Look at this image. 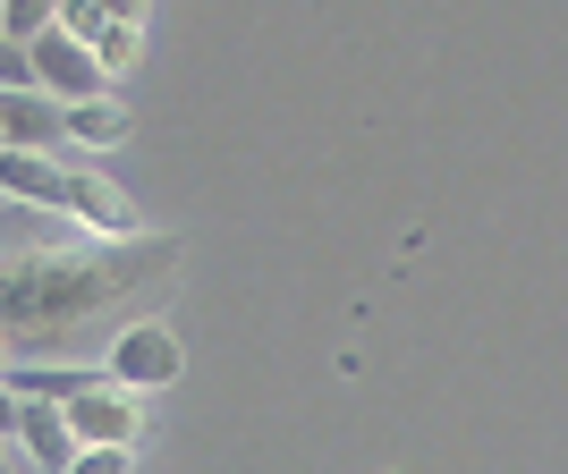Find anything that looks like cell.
Returning <instances> with one entry per match:
<instances>
[{
    "label": "cell",
    "instance_id": "6da1fadb",
    "mask_svg": "<svg viewBox=\"0 0 568 474\" xmlns=\"http://www.w3.org/2000/svg\"><path fill=\"white\" fill-rule=\"evenodd\" d=\"M179 288V237H51L0 246V348L26 364H94Z\"/></svg>",
    "mask_w": 568,
    "mask_h": 474
},
{
    "label": "cell",
    "instance_id": "7a4b0ae2",
    "mask_svg": "<svg viewBox=\"0 0 568 474\" xmlns=\"http://www.w3.org/2000/svg\"><path fill=\"white\" fill-rule=\"evenodd\" d=\"M26 60H34V85H43L51 102H94V94H111V76H102L94 43H77L60 18H51L34 43H26Z\"/></svg>",
    "mask_w": 568,
    "mask_h": 474
},
{
    "label": "cell",
    "instance_id": "3957f363",
    "mask_svg": "<svg viewBox=\"0 0 568 474\" xmlns=\"http://www.w3.org/2000/svg\"><path fill=\"white\" fill-rule=\"evenodd\" d=\"M179 364H187V356H179V339H170L162 313H153V322H128V331L102 348V373H111L119 390H170Z\"/></svg>",
    "mask_w": 568,
    "mask_h": 474
},
{
    "label": "cell",
    "instance_id": "277c9868",
    "mask_svg": "<svg viewBox=\"0 0 568 474\" xmlns=\"http://www.w3.org/2000/svg\"><path fill=\"white\" fill-rule=\"evenodd\" d=\"M69 432H77V450H136V432H144V415H136V390H119L111 373L94 381V390H77L69 406Z\"/></svg>",
    "mask_w": 568,
    "mask_h": 474
},
{
    "label": "cell",
    "instance_id": "5b68a950",
    "mask_svg": "<svg viewBox=\"0 0 568 474\" xmlns=\"http://www.w3.org/2000/svg\"><path fill=\"white\" fill-rule=\"evenodd\" d=\"M0 136L9 153H69V102H51L43 85H18V94H0Z\"/></svg>",
    "mask_w": 568,
    "mask_h": 474
},
{
    "label": "cell",
    "instance_id": "8992f818",
    "mask_svg": "<svg viewBox=\"0 0 568 474\" xmlns=\"http://www.w3.org/2000/svg\"><path fill=\"white\" fill-rule=\"evenodd\" d=\"M60 162H69V204H60V213H69L77 229H85V237H144V229H136V204H128V195L102 187V178L77 162V153H60Z\"/></svg>",
    "mask_w": 568,
    "mask_h": 474
},
{
    "label": "cell",
    "instance_id": "52a82bcc",
    "mask_svg": "<svg viewBox=\"0 0 568 474\" xmlns=\"http://www.w3.org/2000/svg\"><path fill=\"white\" fill-rule=\"evenodd\" d=\"M0 195L34 204V213H60L69 204V162L60 153H0Z\"/></svg>",
    "mask_w": 568,
    "mask_h": 474
},
{
    "label": "cell",
    "instance_id": "ba28073f",
    "mask_svg": "<svg viewBox=\"0 0 568 474\" xmlns=\"http://www.w3.org/2000/svg\"><path fill=\"white\" fill-rule=\"evenodd\" d=\"M128 136V102L119 94H94V102H69V153L85 162V144H119Z\"/></svg>",
    "mask_w": 568,
    "mask_h": 474
},
{
    "label": "cell",
    "instance_id": "9c48e42d",
    "mask_svg": "<svg viewBox=\"0 0 568 474\" xmlns=\"http://www.w3.org/2000/svg\"><path fill=\"white\" fill-rule=\"evenodd\" d=\"M60 25L77 43H102L111 25H144V0H60Z\"/></svg>",
    "mask_w": 568,
    "mask_h": 474
},
{
    "label": "cell",
    "instance_id": "30bf717a",
    "mask_svg": "<svg viewBox=\"0 0 568 474\" xmlns=\"http://www.w3.org/2000/svg\"><path fill=\"white\" fill-rule=\"evenodd\" d=\"M51 18H60V0H9V43H34Z\"/></svg>",
    "mask_w": 568,
    "mask_h": 474
},
{
    "label": "cell",
    "instance_id": "8fae6325",
    "mask_svg": "<svg viewBox=\"0 0 568 474\" xmlns=\"http://www.w3.org/2000/svg\"><path fill=\"white\" fill-rule=\"evenodd\" d=\"M18 85H34V60H26V43L0 34V94H18Z\"/></svg>",
    "mask_w": 568,
    "mask_h": 474
},
{
    "label": "cell",
    "instance_id": "7c38bea8",
    "mask_svg": "<svg viewBox=\"0 0 568 474\" xmlns=\"http://www.w3.org/2000/svg\"><path fill=\"white\" fill-rule=\"evenodd\" d=\"M69 474H128V450H77Z\"/></svg>",
    "mask_w": 568,
    "mask_h": 474
},
{
    "label": "cell",
    "instance_id": "4fadbf2b",
    "mask_svg": "<svg viewBox=\"0 0 568 474\" xmlns=\"http://www.w3.org/2000/svg\"><path fill=\"white\" fill-rule=\"evenodd\" d=\"M18 424H26V399L0 381V441H9V450H18Z\"/></svg>",
    "mask_w": 568,
    "mask_h": 474
},
{
    "label": "cell",
    "instance_id": "5bb4252c",
    "mask_svg": "<svg viewBox=\"0 0 568 474\" xmlns=\"http://www.w3.org/2000/svg\"><path fill=\"white\" fill-rule=\"evenodd\" d=\"M0 34H9V0H0Z\"/></svg>",
    "mask_w": 568,
    "mask_h": 474
},
{
    "label": "cell",
    "instance_id": "9a60e30c",
    "mask_svg": "<svg viewBox=\"0 0 568 474\" xmlns=\"http://www.w3.org/2000/svg\"><path fill=\"white\" fill-rule=\"evenodd\" d=\"M0 153H9V136H0Z\"/></svg>",
    "mask_w": 568,
    "mask_h": 474
}]
</instances>
